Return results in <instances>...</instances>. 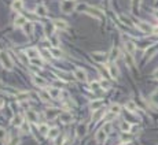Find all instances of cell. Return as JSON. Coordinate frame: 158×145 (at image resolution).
Returning <instances> with one entry per match:
<instances>
[{
    "label": "cell",
    "mask_w": 158,
    "mask_h": 145,
    "mask_svg": "<svg viewBox=\"0 0 158 145\" xmlns=\"http://www.w3.org/2000/svg\"><path fill=\"white\" fill-rule=\"evenodd\" d=\"M100 86H105L106 89H107V88H110V85H109L106 81H100Z\"/></svg>",
    "instance_id": "obj_46"
},
{
    "label": "cell",
    "mask_w": 158,
    "mask_h": 145,
    "mask_svg": "<svg viewBox=\"0 0 158 145\" xmlns=\"http://www.w3.org/2000/svg\"><path fill=\"white\" fill-rule=\"evenodd\" d=\"M58 134H59L58 127H52V129H50V131H48V138L54 140V138H56V137H58Z\"/></svg>",
    "instance_id": "obj_30"
},
{
    "label": "cell",
    "mask_w": 158,
    "mask_h": 145,
    "mask_svg": "<svg viewBox=\"0 0 158 145\" xmlns=\"http://www.w3.org/2000/svg\"><path fill=\"white\" fill-rule=\"evenodd\" d=\"M52 23L58 30H66L67 29V22L63 21V19H54Z\"/></svg>",
    "instance_id": "obj_12"
},
{
    "label": "cell",
    "mask_w": 158,
    "mask_h": 145,
    "mask_svg": "<svg viewBox=\"0 0 158 145\" xmlns=\"http://www.w3.org/2000/svg\"><path fill=\"white\" fill-rule=\"evenodd\" d=\"M26 23H28V19H26L23 15H18L17 18H15V21H14L15 27H23Z\"/></svg>",
    "instance_id": "obj_13"
},
{
    "label": "cell",
    "mask_w": 158,
    "mask_h": 145,
    "mask_svg": "<svg viewBox=\"0 0 158 145\" xmlns=\"http://www.w3.org/2000/svg\"><path fill=\"white\" fill-rule=\"evenodd\" d=\"M31 63L34 66H43V59L40 57H34V59H31Z\"/></svg>",
    "instance_id": "obj_38"
},
{
    "label": "cell",
    "mask_w": 158,
    "mask_h": 145,
    "mask_svg": "<svg viewBox=\"0 0 158 145\" xmlns=\"http://www.w3.org/2000/svg\"><path fill=\"white\" fill-rule=\"evenodd\" d=\"M13 125L17 126V127H21V126L23 125V118L21 116V115H17V116L14 118V122H13Z\"/></svg>",
    "instance_id": "obj_32"
},
{
    "label": "cell",
    "mask_w": 158,
    "mask_h": 145,
    "mask_svg": "<svg viewBox=\"0 0 158 145\" xmlns=\"http://www.w3.org/2000/svg\"><path fill=\"white\" fill-rule=\"evenodd\" d=\"M150 100H151V103L154 104V105L158 107V89L154 90V92L151 93V96H150Z\"/></svg>",
    "instance_id": "obj_33"
},
{
    "label": "cell",
    "mask_w": 158,
    "mask_h": 145,
    "mask_svg": "<svg viewBox=\"0 0 158 145\" xmlns=\"http://www.w3.org/2000/svg\"><path fill=\"white\" fill-rule=\"evenodd\" d=\"M65 145H69V144H67V141H66V144H65Z\"/></svg>",
    "instance_id": "obj_53"
},
{
    "label": "cell",
    "mask_w": 158,
    "mask_h": 145,
    "mask_svg": "<svg viewBox=\"0 0 158 145\" xmlns=\"http://www.w3.org/2000/svg\"><path fill=\"white\" fill-rule=\"evenodd\" d=\"M36 14H37V15H39V16H47V7H45V5H41V4H40V5H37V7H36Z\"/></svg>",
    "instance_id": "obj_25"
},
{
    "label": "cell",
    "mask_w": 158,
    "mask_h": 145,
    "mask_svg": "<svg viewBox=\"0 0 158 145\" xmlns=\"http://www.w3.org/2000/svg\"><path fill=\"white\" fill-rule=\"evenodd\" d=\"M118 19L125 25V26L131 27V29H132V27H135V25H133V22L131 21V18H129V16H127L125 14H120V15H118Z\"/></svg>",
    "instance_id": "obj_11"
},
{
    "label": "cell",
    "mask_w": 158,
    "mask_h": 145,
    "mask_svg": "<svg viewBox=\"0 0 158 145\" xmlns=\"http://www.w3.org/2000/svg\"><path fill=\"white\" fill-rule=\"evenodd\" d=\"M25 54H26V56H28L29 59H34V57H39L40 56L39 49H37V48H28Z\"/></svg>",
    "instance_id": "obj_14"
},
{
    "label": "cell",
    "mask_w": 158,
    "mask_h": 145,
    "mask_svg": "<svg viewBox=\"0 0 158 145\" xmlns=\"http://www.w3.org/2000/svg\"><path fill=\"white\" fill-rule=\"evenodd\" d=\"M69 2H74V0H69Z\"/></svg>",
    "instance_id": "obj_54"
},
{
    "label": "cell",
    "mask_w": 158,
    "mask_h": 145,
    "mask_svg": "<svg viewBox=\"0 0 158 145\" xmlns=\"http://www.w3.org/2000/svg\"><path fill=\"white\" fill-rule=\"evenodd\" d=\"M113 59H117L118 57V48H113V55H111Z\"/></svg>",
    "instance_id": "obj_44"
},
{
    "label": "cell",
    "mask_w": 158,
    "mask_h": 145,
    "mask_svg": "<svg viewBox=\"0 0 158 145\" xmlns=\"http://www.w3.org/2000/svg\"><path fill=\"white\" fill-rule=\"evenodd\" d=\"M85 12L88 14V15L94 16L95 19H103V12H102V11L98 10V8H95V7H91V5H88V7H87Z\"/></svg>",
    "instance_id": "obj_4"
},
{
    "label": "cell",
    "mask_w": 158,
    "mask_h": 145,
    "mask_svg": "<svg viewBox=\"0 0 158 145\" xmlns=\"http://www.w3.org/2000/svg\"><path fill=\"white\" fill-rule=\"evenodd\" d=\"M73 75L76 77V79H78V81H81V82L87 81V73H85V70H83V68H76Z\"/></svg>",
    "instance_id": "obj_9"
},
{
    "label": "cell",
    "mask_w": 158,
    "mask_h": 145,
    "mask_svg": "<svg viewBox=\"0 0 158 145\" xmlns=\"http://www.w3.org/2000/svg\"><path fill=\"white\" fill-rule=\"evenodd\" d=\"M40 97H41L44 101L51 100V96H50V93H48V90H41V92H40Z\"/></svg>",
    "instance_id": "obj_36"
},
{
    "label": "cell",
    "mask_w": 158,
    "mask_h": 145,
    "mask_svg": "<svg viewBox=\"0 0 158 145\" xmlns=\"http://www.w3.org/2000/svg\"><path fill=\"white\" fill-rule=\"evenodd\" d=\"M124 60H125V63H127V66H129V67H133V66H135V59H133L132 54H129V52H125Z\"/></svg>",
    "instance_id": "obj_18"
},
{
    "label": "cell",
    "mask_w": 158,
    "mask_h": 145,
    "mask_svg": "<svg viewBox=\"0 0 158 145\" xmlns=\"http://www.w3.org/2000/svg\"><path fill=\"white\" fill-rule=\"evenodd\" d=\"M0 63H2V66H3L4 68H7V70H11L13 66H14V62H13V59H11V55L6 51L0 52Z\"/></svg>",
    "instance_id": "obj_1"
},
{
    "label": "cell",
    "mask_w": 158,
    "mask_h": 145,
    "mask_svg": "<svg viewBox=\"0 0 158 145\" xmlns=\"http://www.w3.org/2000/svg\"><path fill=\"white\" fill-rule=\"evenodd\" d=\"M140 4H142V0H131V7H132V11H133V12L139 11V8H140Z\"/></svg>",
    "instance_id": "obj_27"
},
{
    "label": "cell",
    "mask_w": 158,
    "mask_h": 145,
    "mask_svg": "<svg viewBox=\"0 0 158 145\" xmlns=\"http://www.w3.org/2000/svg\"><path fill=\"white\" fill-rule=\"evenodd\" d=\"M23 30L26 32V34H32V33H33V25H32L31 22H28V23L23 26Z\"/></svg>",
    "instance_id": "obj_37"
},
{
    "label": "cell",
    "mask_w": 158,
    "mask_h": 145,
    "mask_svg": "<svg viewBox=\"0 0 158 145\" xmlns=\"http://www.w3.org/2000/svg\"><path fill=\"white\" fill-rule=\"evenodd\" d=\"M106 138H107V133H106L103 129H99V130L96 131V134H95V140H96V142H105Z\"/></svg>",
    "instance_id": "obj_10"
},
{
    "label": "cell",
    "mask_w": 158,
    "mask_h": 145,
    "mask_svg": "<svg viewBox=\"0 0 158 145\" xmlns=\"http://www.w3.org/2000/svg\"><path fill=\"white\" fill-rule=\"evenodd\" d=\"M11 8H13V11H17V12L22 11V8H23V0H14V2L11 3Z\"/></svg>",
    "instance_id": "obj_16"
},
{
    "label": "cell",
    "mask_w": 158,
    "mask_h": 145,
    "mask_svg": "<svg viewBox=\"0 0 158 145\" xmlns=\"http://www.w3.org/2000/svg\"><path fill=\"white\" fill-rule=\"evenodd\" d=\"M102 129L106 131V133H110V131H111V123H110V122H107L105 126H103Z\"/></svg>",
    "instance_id": "obj_41"
},
{
    "label": "cell",
    "mask_w": 158,
    "mask_h": 145,
    "mask_svg": "<svg viewBox=\"0 0 158 145\" xmlns=\"http://www.w3.org/2000/svg\"><path fill=\"white\" fill-rule=\"evenodd\" d=\"M155 16H157V18H158V11H155Z\"/></svg>",
    "instance_id": "obj_51"
},
{
    "label": "cell",
    "mask_w": 158,
    "mask_h": 145,
    "mask_svg": "<svg viewBox=\"0 0 158 145\" xmlns=\"http://www.w3.org/2000/svg\"><path fill=\"white\" fill-rule=\"evenodd\" d=\"M87 129H88V126H87V123H80V125L77 126V136H78V137L85 136Z\"/></svg>",
    "instance_id": "obj_23"
},
{
    "label": "cell",
    "mask_w": 158,
    "mask_h": 145,
    "mask_svg": "<svg viewBox=\"0 0 158 145\" xmlns=\"http://www.w3.org/2000/svg\"><path fill=\"white\" fill-rule=\"evenodd\" d=\"M50 54L52 55L54 57H61L62 55H63V54H62V51H61L59 48H51V49H50Z\"/></svg>",
    "instance_id": "obj_35"
},
{
    "label": "cell",
    "mask_w": 158,
    "mask_h": 145,
    "mask_svg": "<svg viewBox=\"0 0 158 145\" xmlns=\"http://www.w3.org/2000/svg\"><path fill=\"white\" fill-rule=\"evenodd\" d=\"M131 123L129 122H127V120H124V122H121V126H120V129H121V131L122 133H128V131L131 130Z\"/></svg>",
    "instance_id": "obj_29"
},
{
    "label": "cell",
    "mask_w": 158,
    "mask_h": 145,
    "mask_svg": "<svg viewBox=\"0 0 158 145\" xmlns=\"http://www.w3.org/2000/svg\"><path fill=\"white\" fill-rule=\"evenodd\" d=\"M6 138V130L3 127H0V141H3Z\"/></svg>",
    "instance_id": "obj_43"
},
{
    "label": "cell",
    "mask_w": 158,
    "mask_h": 145,
    "mask_svg": "<svg viewBox=\"0 0 158 145\" xmlns=\"http://www.w3.org/2000/svg\"><path fill=\"white\" fill-rule=\"evenodd\" d=\"M107 68H109V73H110V77L113 79H117L120 77V68L116 63H110V64L107 66Z\"/></svg>",
    "instance_id": "obj_6"
},
{
    "label": "cell",
    "mask_w": 158,
    "mask_h": 145,
    "mask_svg": "<svg viewBox=\"0 0 158 145\" xmlns=\"http://www.w3.org/2000/svg\"><path fill=\"white\" fill-rule=\"evenodd\" d=\"M3 107H4V100L3 98H0V109L3 108Z\"/></svg>",
    "instance_id": "obj_49"
},
{
    "label": "cell",
    "mask_w": 158,
    "mask_h": 145,
    "mask_svg": "<svg viewBox=\"0 0 158 145\" xmlns=\"http://www.w3.org/2000/svg\"><path fill=\"white\" fill-rule=\"evenodd\" d=\"M50 41H51V44L54 45V48H58L59 44H61V41H59V38H58V36L56 34H51L50 36Z\"/></svg>",
    "instance_id": "obj_28"
},
{
    "label": "cell",
    "mask_w": 158,
    "mask_h": 145,
    "mask_svg": "<svg viewBox=\"0 0 158 145\" xmlns=\"http://www.w3.org/2000/svg\"><path fill=\"white\" fill-rule=\"evenodd\" d=\"M155 2H158V0H155Z\"/></svg>",
    "instance_id": "obj_55"
},
{
    "label": "cell",
    "mask_w": 158,
    "mask_h": 145,
    "mask_svg": "<svg viewBox=\"0 0 158 145\" xmlns=\"http://www.w3.org/2000/svg\"><path fill=\"white\" fill-rule=\"evenodd\" d=\"M21 130H22V133H29V125H28V122H23V125L21 126Z\"/></svg>",
    "instance_id": "obj_40"
},
{
    "label": "cell",
    "mask_w": 158,
    "mask_h": 145,
    "mask_svg": "<svg viewBox=\"0 0 158 145\" xmlns=\"http://www.w3.org/2000/svg\"><path fill=\"white\" fill-rule=\"evenodd\" d=\"M33 84L37 85L39 88H44L48 85V82L44 78H41V77H33Z\"/></svg>",
    "instance_id": "obj_19"
},
{
    "label": "cell",
    "mask_w": 158,
    "mask_h": 145,
    "mask_svg": "<svg viewBox=\"0 0 158 145\" xmlns=\"http://www.w3.org/2000/svg\"><path fill=\"white\" fill-rule=\"evenodd\" d=\"M153 75H154V78H155V79H158V68L154 71V73H153Z\"/></svg>",
    "instance_id": "obj_48"
},
{
    "label": "cell",
    "mask_w": 158,
    "mask_h": 145,
    "mask_svg": "<svg viewBox=\"0 0 158 145\" xmlns=\"http://www.w3.org/2000/svg\"><path fill=\"white\" fill-rule=\"evenodd\" d=\"M132 138V136H131V134H125L124 133V136H122V140H124V141H127V140H131Z\"/></svg>",
    "instance_id": "obj_45"
},
{
    "label": "cell",
    "mask_w": 158,
    "mask_h": 145,
    "mask_svg": "<svg viewBox=\"0 0 158 145\" xmlns=\"http://www.w3.org/2000/svg\"><path fill=\"white\" fill-rule=\"evenodd\" d=\"M76 10V4L74 2H69V0H63L61 3V11L63 12H70V11Z\"/></svg>",
    "instance_id": "obj_5"
},
{
    "label": "cell",
    "mask_w": 158,
    "mask_h": 145,
    "mask_svg": "<svg viewBox=\"0 0 158 145\" xmlns=\"http://www.w3.org/2000/svg\"><path fill=\"white\" fill-rule=\"evenodd\" d=\"M103 100H94V101H91V103H89V107H91L92 109H94V111H98V109H100L103 107Z\"/></svg>",
    "instance_id": "obj_21"
},
{
    "label": "cell",
    "mask_w": 158,
    "mask_h": 145,
    "mask_svg": "<svg viewBox=\"0 0 158 145\" xmlns=\"http://www.w3.org/2000/svg\"><path fill=\"white\" fill-rule=\"evenodd\" d=\"M59 119H61L62 123H70L73 120V116L70 112H61V115H59Z\"/></svg>",
    "instance_id": "obj_15"
},
{
    "label": "cell",
    "mask_w": 158,
    "mask_h": 145,
    "mask_svg": "<svg viewBox=\"0 0 158 145\" xmlns=\"http://www.w3.org/2000/svg\"><path fill=\"white\" fill-rule=\"evenodd\" d=\"M120 145H128V144H125V142H122V144H120Z\"/></svg>",
    "instance_id": "obj_52"
},
{
    "label": "cell",
    "mask_w": 158,
    "mask_h": 145,
    "mask_svg": "<svg viewBox=\"0 0 158 145\" xmlns=\"http://www.w3.org/2000/svg\"><path fill=\"white\" fill-rule=\"evenodd\" d=\"M110 112H111V114H114V115H118L120 112H121V107H120L118 104H111Z\"/></svg>",
    "instance_id": "obj_34"
},
{
    "label": "cell",
    "mask_w": 158,
    "mask_h": 145,
    "mask_svg": "<svg viewBox=\"0 0 158 145\" xmlns=\"http://www.w3.org/2000/svg\"><path fill=\"white\" fill-rule=\"evenodd\" d=\"M59 115H61V111H59L58 108H48V109H45V118L50 119V120L55 119V118L59 116Z\"/></svg>",
    "instance_id": "obj_8"
},
{
    "label": "cell",
    "mask_w": 158,
    "mask_h": 145,
    "mask_svg": "<svg viewBox=\"0 0 158 145\" xmlns=\"http://www.w3.org/2000/svg\"><path fill=\"white\" fill-rule=\"evenodd\" d=\"M4 86V84H3V81H0V89H2V88Z\"/></svg>",
    "instance_id": "obj_50"
},
{
    "label": "cell",
    "mask_w": 158,
    "mask_h": 145,
    "mask_svg": "<svg viewBox=\"0 0 158 145\" xmlns=\"http://www.w3.org/2000/svg\"><path fill=\"white\" fill-rule=\"evenodd\" d=\"M91 88H92V89H99V88H102V86H100V82L92 81V82H91Z\"/></svg>",
    "instance_id": "obj_42"
},
{
    "label": "cell",
    "mask_w": 158,
    "mask_h": 145,
    "mask_svg": "<svg viewBox=\"0 0 158 145\" xmlns=\"http://www.w3.org/2000/svg\"><path fill=\"white\" fill-rule=\"evenodd\" d=\"M91 57L94 59V62H96V63H106L107 62V54H106V52H100V51L92 52Z\"/></svg>",
    "instance_id": "obj_3"
},
{
    "label": "cell",
    "mask_w": 158,
    "mask_h": 145,
    "mask_svg": "<svg viewBox=\"0 0 158 145\" xmlns=\"http://www.w3.org/2000/svg\"><path fill=\"white\" fill-rule=\"evenodd\" d=\"M48 93H50L51 98H58V97H61V89H59V88H55V86L48 88Z\"/></svg>",
    "instance_id": "obj_17"
},
{
    "label": "cell",
    "mask_w": 158,
    "mask_h": 145,
    "mask_svg": "<svg viewBox=\"0 0 158 145\" xmlns=\"http://www.w3.org/2000/svg\"><path fill=\"white\" fill-rule=\"evenodd\" d=\"M125 108H127L129 112H136L138 111V105H136V103L133 100L127 101V103H125Z\"/></svg>",
    "instance_id": "obj_24"
},
{
    "label": "cell",
    "mask_w": 158,
    "mask_h": 145,
    "mask_svg": "<svg viewBox=\"0 0 158 145\" xmlns=\"http://www.w3.org/2000/svg\"><path fill=\"white\" fill-rule=\"evenodd\" d=\"M124 47H125V49H127V52H129V54H133V52L136 51V44L133 43V41H125Z\"/></svg>",
    "instance_id": "obj_22"
},
{
    "label": "cell",
    "mask_w": 158,
    "mask_h": 145,
    "mask_svg": "<svg viewBox=\"0 0 158 145\" xmlns=\"http://www.w3.org/2000/svg\"><path fill=\"white\" fill-rule=\"evenodd\" d=\"M20 59L22 60L23 64H28V56H26V54H23V52H20Z\"/></svg>",
    "instance_id": "obj_39"
},
{
    "label": "cell",
    "mask_w": 158,
    "mask_h": 145,
    "mask_svg": "<svg viewBox=\"0 0 158 145\" xmlns=\"http://www.w3.org/2000/svg\"><path fill=\"white\" fill-rule=\"evenodd\" d=\"M29 92H20V93H17V100H20V101H25V100H28L29 98Z\"/></svg>",
    "instance_id": "obj_31"
},
{
    "label": "cell",
    "mask_w": 158,
    "mask_h": 145,
    "mask_svg": "<svg viewBox=\"0 0 158 145\" xmlns=\"http://www.w3.org/2000/svg\"><path fill=\"white\" fill-rule=\"evenodd\" d=\"M39 131H40V134H43V136H48L50 127H48V125H45V123H41V125H39Z\"/></svg>",
    "instance_id": "obj_26"
},
{
    "label": "cell",
    "mask_w": 158,
    "mask_h": 145,
    "mask_svg": "<svg viewBox=\"0 0 158 145\" xmlns=\"http://www.w3.org/2000/svg\"><path fill=\"white\" fill-rule=\"evenodd\" d=\"M135 26L138 27L140 32L146 33V34H153V33H154V30H155L154 27H153L149 23V22H144V21H138Z\"/></svg>",
    "instance_id": "obj_2"
},
{
    "label": "cell",
    "mask_w": 158,
    "mask_h": 145,
    "mask_svg": "<svg viewBox=\"0 0 158 145\" xmlns=\"http://www.w3.org/2000/svg\"><path fill=\"white\" fill-rule=\"evenodd\" d=\"M18 142H20V140H18V138H14V140L11 141V144H10V145H18Z\"/></svg>",
    "instance_id": "obj_47"
},
{
    "label": "cell",
    "mask_w": 158,
    "mask_h": 145,
    "mask_svg": "<svg viewBox=\"0 0 158 145\" xmlns=\"http://www.w3.org/2000/svg\"><path fill=\"white\" fill-rule=\"evenodd\" d=\"M25 116H26V120H28V122H32V123H37V120H39V115H37V112L33 111V109H26Z\"/></svg>",
    "instance_id": "obj_7"
},
{
    "label": "cell",
    "mask_w": 158,
    "mask_h": 145,
    "mask_svg": "<svg viewBox=\"0 0 158 145\" xmlns=\"http://www.w3.org/2000/svg\"><path fill=\"white\" fill-rule=\"evenodd\" d=\"M105 115H106V112L103 111L102 108L98 109V111H94V115H92V120H94V122H98V120H100L102 118H105Z\"/></svg>",
    "instance_id": "obj_20"
}]
</instances>
